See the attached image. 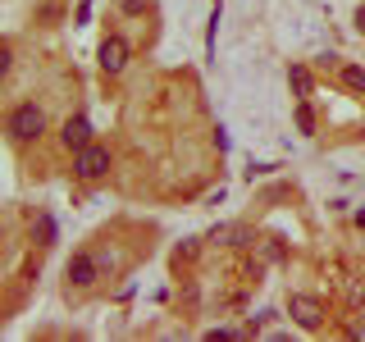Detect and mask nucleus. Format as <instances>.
Here are the masks:
<instances>
[{"label": "nucleus", "mask_w": 365, "mask_h": 342, "mask_svg": "<svg viewBox=\"0 0 365 342\" xmlns=\"http://www.w3.org/2000/svg\"><path fill=\"white\" fill-rule=\"evenodd\" d=\"M288 315L302 328H311V333H315V328L324 324V301H319V296H306V292H292L288 296Z\"/></svg>", "instance_id": "3"}, {"label": "nucleus", "mask_w": 365, "mask_h": 342, "mask_svg": "<svg viewBox=\"0 0 365 342\" xmlns=\"http://www.w3.org/2000/svg\"><path fill=\"white\" fill-rule=\"evenodd\" d=\"M9 64H14V55H9V46H0V78L9 73Z\"/></svg>", "instance_id": "11"}, {"label": "nucleus", "mask_w": 365, "mask_h": 342, "mask_svg": "<svg viewBox=\"0 0 365 342\" xmlns=\"http://www.w3.org/2000/svg\"><path fill=\"white\" fill-rule=\"evenodd\" d=\"M356 28H361V32H365V5H361V9H356Z\"/></svg>", "instance_id": "13"}, {"label": "nucleus", "mask_w": 365, "mask_h": 342, "mask_svg": "<svg viewBox=\"0 0 365 342\" xmlns=\"http://www.w3.org/2000/svg\"><path fill=\"white\" fill-rule=\"evenodd\" d=\"M342 83H347L351 91H365V68L361 64H342Z\"/></svg>", "instance_id": "9"}, {"label": "nucleus", "mask_w": 365, "mask_h": 342, "mask_svg": "<svg viewBox=\"0 0 365 342\" xmlns=\"http://www.w3.org/2000/svg\"><path fill=\"white\" fill-rule=\"evenodd\" d=\"M288 83H292V96L306 100V96H311V68H306V64H292L288 68Z\"/></svg>", "instance_id": "7"}, {"label": "nucleus", "mask_w": 365, "mask_h": 342, "mask_svg": "<svg viewBox=\"0 0 365 342\" xmlns=\"http://www.w3.org/2000/svg\"><path fill=\"white\" fill-rule=\"evenodd\" d=\"M292 119H297V128H302V137H315V110H311V100H297Z\"/></svg>", "instance_id": "8"}, {"label": "nucleus", "mask_w": 365, "mask_h": 342, "mask_svg": "<svg viewBox=\"0 0 365 342\" xmlns=\"http://www.w3.org/2000/svg\"><path fill=\"white\" fill-rule=\"evenodd\" d=\"M101 68H106L110 78L123 73V68H128V41H123V37H106V41H101Z\"/></svg>", "instance_id": "5"}, {"label": "nucleus", "mask_w": 365, "mask_h": 342, "mask_svg": "<svg viewBox=\"0 0 365 342\" xmlns=\"http://www.w3.org/2000/svg\"><path fill=\"white\" fill-rule=\"evenodd\" d=\"M73 174L87 178V182L106 178L110 174V151H106V146H96V142H87L83 151H73Z\"/></svg>", "instance_id": "2"}, {"label": "nucleus", "mask_w": 365, "mask_h": 342, "mask_svg": "<svg viewBox=\"0 0 365 342\" xmlns=\"http://www.w3.org/2000/svg\"><path fill=\"white\" fill-rule=\"evenodd\" d=\"M146 9V0H123V14H142Z\"/></svg>", "instance_id": "12"}, {"label": "nucleus", "mask_w": 365, "mask_h": 342, "mask_svg": "<svg viewBox=\"0 0 365 342\" xmlns=\"http://www.w3.org/2000/svg\"><path fill=\"white\" fill-rule=\"evenodd\" d=\"M37 237H41V242H51V237H55V224L46 219V214H41V219H37Z\"/></svg>", "instance_id": "10"}, {"label": "nucleus", "mask_w": 365, "mask_h": 342, "mask_svg": "<svg viewBox=\"0 0 365 342\" xmlns=\"http://www.w3.org/2000/svg\"><path fill=\"white\" fill-rule=\"evenodd\" d=\"M356 224H361V228H365V210H361V214H356Z\"/></svg>", "instance_id": "14"}, {"label": "nucleus", "mask_w": 365, "mask_h": 342, "mask_svg": "<svg viewBox=\"0 0 365 342\" xmlns=\"http://www.w3.org/2000/svg\"><path fill=\"white\" fill-rule=\"evenodd\" d=\"M60 142L68 146V151H83V146L91 142V123L83 119V114H73V119H64V128H60Z\"/></svg>", "instance_id": "6"}, {"label": "nucleus", "mask_w": 365, "mask_h": 342, "mask_svg": "<svg viewBox=\"0 0 365 342\" xmlns=\"http://www.w3.org/2000/svg\"><path fill=\"white\" fill-rule=\"evenodd\" d=\"M5 128H9V137H14V142H37V137L46 133V114H41V105L23 100V105H14V110H9Z\"/></svg>", "instance_id": "1"}, {"label": "nucleus", "mask_w": 365, "mask_h": 342, "mask_svg": "<svg viewBox=\"0 0 365 342\" xmlns=\"http://www.w3.org/2000/svg\"><path fill=\"white\" fill-rule=\"evenodd\" d=\"M96 279H101V260L87 256V251H73V256H68V283H73V288H91Z\"/></svg>", "instance_id": "4"}]
</instances>
